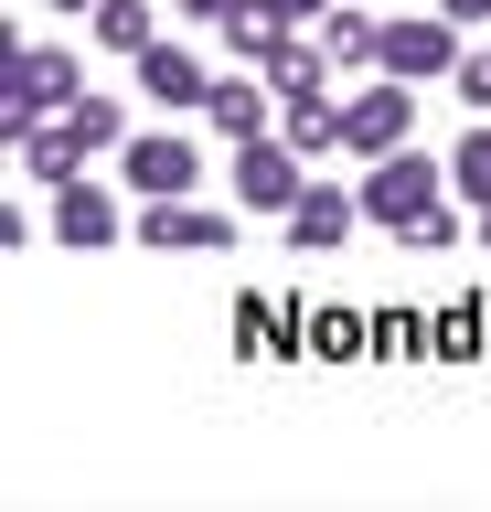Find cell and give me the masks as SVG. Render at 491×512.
<instances>
[{"instance_id":"7402d4cb","label":"cell","mask_w":491,"mask_h":512,"mask_svg":"<svg viewBox=\"0 0 491 512\" xmlns=\"http://www.w3.org/2000/svg\"><path fill=\"white\" fill-rule=\"evenodd\" d=\"M438 11H449L459 32H470V22H491V0H438Z\"/></svg>"},{"instance_id":"4fadbf2b","label":"cell","mask_w":491,"mask_h":512,"mask_svg":"<svg viewBox=\"0 0 491 512\" xmlns=\"http://www.w3.org/2000/svg\"><path fill=\"white\" fill-rule=\"evenodd\" d=\"M321 43H331V64H342V75H374V64H385V11L331 0V11H321Z\"/></svg>"},{"instance_id":"ffe728a7","label":"cell","mask_w":491,"mask_h":512,"mask_svg":"<svg viewBox=\"0 0 491 512\" xmlns=\"http://www.w3.org/2000/svg\"><path fill=\"white\" fill-rule=\"evenodd\" d=\"M449 86H459V96H470V107L491 118V43H481V54H459V75H449Z\"/></svg>"},{"instance_id":"8fae6325","label":"cell","mask_w":491,"mask_h":512,"mask_svg":"<svg viewBox=\"0 0 491 512\" xmlns=\"http://www.w3.org/2000/svg\"><path fill=\"white\" fill-rule=\"evenodd\" d=\"M11 160H22V182H43V192H65L75 171H86V139H75L65 118H22V128H11Z\"/></svg>"},{"instance_id":"3957f363","label":"cell","mask_w":491,"mask_h":512,"mask_svg":"<svg viewBox=\"0 0 491 512\" xmlns=\"http://www.w3.org/2000/svg\"><path fill=\"white\" fill-rule=\"evenodd\" d=\"M75 96H86V64L65 43H11V107H0V139L22 118H65Z\"/></svg>"},{"instance_id":"5bb4252c","label":"cell","mask_w":491,"mask_h":512,"mask_svg":"<svg viewBox=\"0 0 491 512\" xmlns=\"http://www.w3.org/2000/svg\"><path fill=\"white\" fill-rule=\"evenodd\" d=\"M278 139H289L299 160H331L342 150V86L331 96H278Z\"/></svg>"},{"instance_id":"8992f818","label":"cell","mask_w":491,"mask_h":512,"mask_svg":"<svg viewBox=\"0 0 491 512\" xmlns=\"http://www.w3.org/2000/svg\"><path fill=\"white\" fill-rule=\"evenodd\" d=\"M139 246H150V256H225L235 246V214H214V203H193V192H161V203L139 214Z\"/></svg>"},{"instance_id":"ba28073f","label":"cell","mask_w":491,"mask_h":512,"mask_svg":"<svg viewBox=\"0 0 491 512\" xmlns=\"http://www.w3.org/2000/svg\"><path fill=\"white\" fill-rule=\"evenodd\" d=\"M129 75H139V96H150L161 118H193V107H214V64L182 54V43H150V54H129Z\"/></svg>"},{"instance_id":"7c38bea8","label":"cell","mask_w":491,"mask_h":512,"mask_svg":"<svg viewBox=\"0 0 491 512\" xmlns=\"http://www.w3.org/2000/svg\"><path fill=\"white\" fill-rule=\"evenodd\" d=\"M203 118H214V139H257V128H278V86H267L257 64H246V75H214V107H203Z\"/></svg>"},{"instance_id":"2e32d148","label":"cell","mask_w":491,"mask_h":512,"mask_svg":"<svg viewBox=\"0 0 491 512\" xmlns=\"http://www.w3.org/2000/svg\"><path fill=\"white\" fill-rule=\"evenodd\" d=\"M86 32H97L107 54H150V43H161V11H150V0H97Z\"/></svg>"},{"instance_id":"30bf717a","label":"cell","mask_w":491,"mask_h":512,"mask_svg":"<svg viewBox=\"0 0 491 512\" xmlns=\"http://www.w3.org/2000/svg\"><path fill=\"white\" fill-rule=\"evenodd\" d=\"M278 224H289V246H299V256H331V246H342V235L363 224V192H342V182H310V192H299V203H289Z\"/></svg>"},{"instance_id":"ac0fdd59","label":"cell","mask_w":491,"mask_h":512,"mask_svg":"<svg viewBox=\"0 0 491 512\" xmlns=\"http://www.w3.org/2000/svg\"><path fill=\"white\" fill-rule=\"evenodd\" d=\"M449 182L470 192V203H491V118H481V128H470V139L449 150Z\"/></svg>"},{"instance_id":"9c48e42d","label":"cell","mask_w":491,"mask_h":512,"mask_svg":"<svg viewBox=\"0 0 491 512\" xmlns=\"http://www.w3.org/2000/svg\"><path fill=\"white\" fill-rule=\"evenodd\" d=\"M43 224H54V246H75V256H97V246H118V235H139V224L118 214V192H97L86 171L54 192V214H43Z\"/></svg>"},{"instance_id":"52a82bcc","label":"cell","mask_w":491,"mask_h":512,"mask_svg":"<svg viewBox=\"0 0 491 512\" xmlns=\"http://www.w3.org/2000/svg\"><path fill=\"white\" fill-rule=\"evenodd\" d=\"M118 182H129L139 203H161V192H193V182H203V150L182 139V128H139L129 150H118Z\"/></svg>"},{"instance_id":"277c9868","label":"cell","mask_w":491,"mask_h":512,"mask_svg":"<svg viewBox=\"0 0 491 512\" xmlns=\"http://www.w3.org/2000/svg\"><path fill=\"white\" fill-rule=\"evenodd\" d=\"M225 182H235V214H289L299 192H310V160H299L278 128H257V139H235Z\"/></svg>"},{"instance_id":"6da1fadb","label":"cell","mask_w":491,"mask_h":512,"mask_svg":"<svg viewBox=\"0 0 491 512\" xmlns=\"http://www.w3.org/2000/svg\"><path fill=\"white\" fill-rule=\"evenodd\" d=\"M363 224H385V235H406V224L438 214V160L427 150H385V160H363Z\"/></svg>"},{"instance_id":"603a6c76","label":"cell","mask_w":491,"mask_h":512,"mask_svg":"<svg viewBox=\"0 0 491 512\" xmlns=\"http://www.w3.org/2000/svg\"><path fill=\"white\" fill-rule=\"evenodd\" d=\"M278 11H289V22H321V11H331V0H278Z\"/></svg>"},{"instance_id":"e0dca14e","label":"cell","mask_w":491,"mask_h":512,"mask_svg":"<svg viewBox=\"0 0 491 512\" xmlns=\"http://www.w3.org/2000/svg\"><path fill=\"white\" fill-rule=\"evenodd\" d=\"M65 128L86 139V160H97V150H129V139H139V128H129V107H118L107 86H86V96H75V107H65Z\"/></svg>"},{"instance_id":"d6986e66","label":"cell","mask_w":491,"mask_h":512,"mask_svg":"<svg viewBox=\"0 0 491 512\" xmlns=\"http://www.w3.org/2000/svg\"><path fill=\"white\" fill-rule=\"evenodd\" d=\"M395 246H406V256H449V246H459V214H449V203H438V214H427V224H406Z\"/></svg>"},{"instance_id":"5b68a950","label":"cell","mask_w":491,"mask_h":512,"mask_svg":"<svg viewBox=\"0 0 491 512\" xmlns=\"http://www.w3.org/2000/svg\"><path fill=\"white\" fill-rule=\"evenodd\" d=\"M374 75H395V86H449L459 75V22L449 11H385V64Z\"/></svg>"},{"instance_id":"cb8c5ba5","label":"cell","mask_w":491,"mask_h":512,"mask_svg":"<svg viewBox=\"0 0 491 512\" xmlns=\"http://www.w3.org/2000/svg\"><path fill=\"white\" fill-rule=\"evenodd\" d=\"M481 246H491V203H481Z\"/></svg>"},{"instance_id":"7a4b0ae2","label":"cell","mask_w":491,"mask_h":512,"mask_svg":"<svg viewBox=\"0 0 491 512\" xmlns=\"http://www.w3.org/2000/svg\"><path fill=\"white\" fill-rule=\"evenodd\" d=\"M417 96L427 86H395V75H374V86H342V160H385L417 139Z\"/></svg>"},{"instance_id":"9a60e30c","label":"cell","mask_w":491,"mask_h":512,"mask_svg":"<svg viewBox=\"0 0 491 512\" xmlns=\"http://www.w3.org/2000/svg\"><path fill=\"white\" fill-rule=\"evenodd\" d=\"M214 32H225V54H235V64H267V43H278V32H299V22L278 11V0H235Z\"/></svg>"},{"instance_id":"44dd1931","label":"cell","mask_w":491,"mask_h":512,"mask_svg":"<svg viewBox=\"0 0 491 512\" xmlns=\"http://www.w3.org/2000/svg\"><path fill=\"white\" fill-rule=\"evenodd\" d=\"M171 11H182V22H225L235 0H171Z\"/></svg>"}]
</instances>
